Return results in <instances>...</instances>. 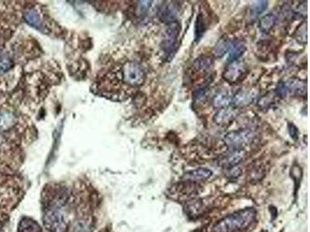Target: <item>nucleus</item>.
Here are the masks:
<instances>
[{
	"mask_svg": "<svg viewBox=\"0 0 310 232\" xmlns=\"http://www.w3.org/2000/svg\"><path fill=\"white\" fill-rule=\"evenodd\" d=\"M72 194L67 186L55 185L42 193L43 222L47 232H67Z\"/></svg>",
	"mask_w": 310,
	"mask_h": 232,
	"instance_id": "nucleus-1",
	"label": "nucleus"
},
{
	"mask_svg": "<svg viewBox=\"0 0 310 232\" xmlns=\"http://www.w3.org/2000/svg\"><path fill=\"white\" fill-rule=\"evenodd\" d=\"M257 216L254 208H246L226 216L213 226L214 232H236L244 230L251 225Z\"/></svg>",
	"mask_w": 310,
	"mask_h": 232,
	"instance_id": "nucleus-2",
	"label": "nucleus"
},
{
	"mask_svg": "<svg viewBox=\"0 0 310 232\" xmlns=\"http://www.w3.org/2000/svg\"><path fill=\"white\" fill-rule=\"evenodd\" d=\"M181 33V25L178 22L169 23L164 32L161 48L167 60H171L178 49V39Z\"/></svg>",
	"mask_w": 310,
	"mask_h": 232,
	"instance_id": "nucleus-3",
	"label": "nucleus"
},
{
	"mask_svg": "<svg viewBox=\"0 0 310 232\" xmlns=\"http://www.w3.org/2000/svg\"><path fill=\"white\" fill-rule=\"evenodd\" d=\"M275 92L282 99H286L291 95L303 97L307 95V82L298 77H291L279 83Z\"/></svg>",
	"mask_w": 310,
	"mask_h": 232,
	"instance_id": "nucleus-4",
	"label": "nucleus"
},
{
	"mask_svg": "<svg viewBox=\"0 0 310 232\" xmlns=\"http://www.w3.org/2000/svg\"><path fill=\"white\" fill-rule=\"evenodd\" d=\"M121 77L127 85L137 87L145 82L146 74L143 67L139 63L129 61L124 63L122 67Z\"/></svg>",
	"mask_w": 310,
	"mask_h": 232,
	"instance_id": "nucleus-5",
	"label": "nucleus"
},
{
	"mask_svg": "<svg viewBox=\"0 0 310 232\" xmlns=\"http://www.w3.org/2000/svg\"><path fill=\"white\" fill-rule=\"evenodd\" d=\"M252 140V132L248 128L237 129L228 132L224 136V143L231 151L243 150Z\"/></svg>",
	"mask_w": 310,
	"mask_h": 232,
	"instance_id": "nucleus-6",
	"label": "nucleus"
},
{
	"mask_svg": "<svg viewBox=\"0 0 310 232\" xmlns=\"http://www.w3.org/2000/svg\"><path fill=\"white\" fill-rule=\"evenodd\" d=\"M247 74V67L243 60L229 62L223 72V78L227 82L234 85L242 81Z\"/></svg>",
	"mask_w": 310,
	"mask_h": 232,
	"instance_id": "nucleus-7",
	"label": "nucleus"
},
{
	"mask_svg": "<svg viewBox=\"0 0 310 232\" xmlns=\"http://www.w3.org/2000/svg\"><path fill=\"white\" fill-rule=\"evenodd\" d=\"M258 92L254 88H243L232 95V104L235 108H243L251 105L257 99Z\"/></svg>",
	"mask_w": 310,
	"mask_h": 232,
	"instance_id": "nucleus-8",
	"label": "nucleus"
},
{
	"mask_svg": "<svg viewBox=\"0 0 310 232\" xmlns=\"http://www.w3.org/2000/svg\"><path fill=\"white\" fill-rule=\"evenodd\" d=\"M238 115V109L232 107L224 108V109H219L213 117V121L220 126H228L231 125L232 121Z\"/></svg>",
	"mask_w": 310,
	"mask_h": 232,
	"instance_id": "nucleus-9",
	"label": "nucleus"
},
{
	"mask_svg": "<svg viewBox=\"0 0 310 232\" xmlns=\"http://www.w3.org/2000/svg\"><path fill=\"white\" fill-rule=\"evenodd\" d=\"M178 9L179 8L178 7L175 2L164 4L159 10V18L161 21L167 23L168 24L176 21Z\"/></svg>",
	"mask_w": 310,
	"mask_h": 232,
	"instance_id": "nucleus-10",
	"label": "nucleus"
},
{
	"mask_svg": "<svg viewBox=\"0 0 310 232\" xmlns=\"http://www.w3.org/2000/svg\"><path fill=\"white\" fill-rule=\"evenodd\" d=\"M213 59L208 55H202L196 58L192 63V69L194 71L199 74H205L208 73L213 67Z\"/></svg>",
	"mask_w": 310,
	"mask_h": 232,
	"instance_id": "nucleus-11",
	"label": "nucleus"
},
{
	"mask_svg": "<svg viewBox=\"0 0 310 232\" xmlns=\"http://www.w3.org/2000/svg\"><path fill=\"white\" fill-rule=\"evenodd\" d=\"M247 50L245 41L242 39L236 38L233 41H231V47H230L229 55H228V61H234L240 60V58L243 56L245 51Z\"/></svg>",
	"mask_w": 310,
	"mask_h": 232,
	"instance_id": "nucleus-12",
	"label": "nucleus"
},
{
	"mask_svg": "<svg viewBox=\"0 0 310 232\" xmlns=\"http://www.w3.org/2000/svg\"><path fill=\"white\" fill-rule=\"evenodd\" d=\"M212 175H213V172L210 169L205 168V167H200L198 169L185 173L184 179L192 182L204 181L206 179H210Z\"/></svg>",
	"mask_w": 310,
	"mask_h": 232,
	"instance_id": "nucleus-13",
	"label": "nucleus"
},
{
	"mask_svg": "<svg viewBox=\"0 0 310 232\" xmlns=\"http://www.w3.org/2000/svg\"><path fill=\"white\" fill-rule=\"evenodd\" d=\"M232 95L228 90H221L213 96L212 104L216 109L228 107L232 103Z\"/></svg>",
	"mask_w": 310,
	"mask_h": 232,
	"instance_id": "nucleus-14",
	"label": "nucleus"
},
{
	"mask_svg": "<svg viewBox=\"0 0 310 232\" xmlns=\"http://www.w3.org/2000/svg\"><path fill=\"white\" fill-rule=\"evenodd\" d=\"M244 152L243 150H236V151H231L229 154L227 155L222 159L221 165L225 168L231 169L235 167L238 164L241 163L244 159Z\"/></svg>",
	"mask_w": 310,
	"mask_h": 232,
	"instance_id": "nucleus-15",
	"label": "nucleus"
},
{
	"mask_svg": "<svg viewBox=\"0 0 310 232\" xmlns=\"http://www.w3.org/2000/svg\"><path fill=\"white\" fill-rule=\"evenodd\" d=\"M231 39L227 35L222 36L213 47V55L217 58H221L229 51Z\"/></svg>",
	"mask_w": 310,
	"mask_h": 232,
	"instance_id": "nucleus-16",
	"label": "nucleus"
},
{
	"mask_svg": "<svg viewBox=\"0 0 310 232\" xmlns=\"http://www.w3.org/2000/svg\"><path fill=\"white\" fill-rule=\"evenodd\" d=\"M17 232H43L42 228L36 221L24 217L18 225Z\"/></svg>",
	"mask_w": 310,
	"mask_h": 232,
	"instance_id": "nucleus-17",
	"label": "nucleus"
},
{
	"mask_svg": "<svg viewBox=\"0 0 310 232\" xmlns=\"http://www.w3.org/2000/svg\"><path fill=\"white\" fill-rule=\"evenodd\" d=\"M207 29L206 19L203 12H199L195 23V41L199 42L204 36Z\"/></svg>",
	"mask_w": 310,
	"mask_h": 232,
	"instance_id": "nucleus-18",
	"label": "nucleus"
},
{
	"mask_svg": "<svg viewBox=\"0 0 310 232\" xmlns=\"http://www.w3.org/2000/svg\"><path fill=\"white\" fill-rule=\"evenodd\" d=\"M277 23V16L273 13L263 16L259 21V28L264 34H268L275 27Z\"/></svg>",
	"mask_w": 310,
	"mask_h": 232,
	"instance_id": "nucleus-19",
	"label": "nucleus"
},
{
	"mask_svg": "<svg viewBox=\"0 0 310 232\" xmlns=\"http://www.w3.org/2000/svg\"><path fill=\"white\" fill-rule=\"evenodd\" d=\"M268 1H264V0L254 2L249 9V16L251 19H255L265 11V9L268 8Z\"/></svg>",
	"mask_w": 310,
	"mask_h": 232,
	"instance_id": "nucleus-20",
	"label": "nucleus"
},
{
	"mask_svg": "<svg viewBox=\"0 0 310 232\" xmlns=\"http://www.w3.org/2000/svg\"><path fill=\"white\" fill-rule=\"evenodd\" d=\"M24 18L27 23L32 27L37 29L41 28V19L37 11L34 10V9H29L25 13Z\"/></svg>",
	"mask_w": 310,
	"mask_h": 232,
	"instance_id": "nucleus-21",
	"label": "nucleus"
},
{
	"mask_svg": "<svg viewBox=\"0 0 310 232\" xmlns=\"http://www.w3.org/2000/svg\"><path fill=\"white\" fill-rule=\"evenodd\" d=\"M208 85L209 84H206V85H201L194 91L192 93V98L195 103H199L206 100L209 94Z\"/></svg>",
	"mask_w": 310,
	"mask_h": 232,
	"instance_id": "nucleus-22",
	"label": "nucleus"
},
{
	"mask_svg": "<svg viewBox=\"0 0 310 232\" xmlns=\"http://www.w3.org/2000/svg\"><path fill=\"white\" fill-rule=\"evenodd\" d=\"M296 41L300 44H304L307 43V22H303L297 27L294 34Z\"/></svg>",
	"mask_w": 310,
	"mask_h": 232,
	"instance_id": "nucleus-23",
	"label": "nucleus"
},
{
	"mask_svg": "<svg viewBox=\"0 0 310 232\" xmlns=\"http://www.w3.org/2000/svg\"><path fill=\"white\" fill-rule=\"evenodd\" d=\"M278 96L276 93H268L260 98L257 106L261 109H268L273 106L275 102V97Z\"/></svg>",
	"mask_w": 310,
	"mask_h": 232,
	"instance_id": "nucleus-24",
	"label": "nucleus"
},
{
	"mask_svg": "<svg viewBox=\"0 0 310 232\" xmlns=\"http://www.w3.org/2000/svg\"><path fill=\"white\" fill-rule=\"evenodd\" d=\"M14 122V118L8 113H0V127L8 128Z\"/></svg>",
	"mask_w": 310,
	"mask_h": 232,
	"instance_id": "nucleus-25",
	"label": "nucleus"
},
{
	"mask_svg": "<svg viewBox=\"0 0 310 232\" xmlns=\"http://www.w3.org/2000/svg\"><path fill=\"white\" fill-rule=\"evenodd\" d=\"M288 131H289L290 137L294 141H297L299 139V129L292 122H289L288 123Z\"/></svg>",
	"mask_w": 310,
	"mask_h": 232,
	"instance_id": "nucleus-26",
	"label": "nucleus"
},
{
	"mask_svg": "<svg viewBox=\"0 0 310 232\" xmlns=\"http://www.w3.org/2000/svg\"><path fill=\"white\" fill-rule=\"evenodd\" d=\"M12 62L9 58H2L0 60V72L4 73L10 69Z\"/></svg>",
	"mask_w": 310,
	"mask_h": 232,
	"instance_id": "nucleus-27",
	"label": "nucleus"
},
{
	"mask_svg": "<svg viewBox=\"0 0 310 232\" xmlns=\"http://www.w3.org/2000/svg\"><path fill=\"white\" fill-rule=\"evenodd\" d=\"M109 232V231L102 230V232Z\"/></svg>",
	"mask_w": 310,
	"mask_h": 232,
	"instance_id": "nucleus-28",
	"label": "nucleus"
}]
</instances>
